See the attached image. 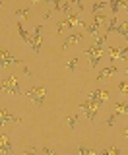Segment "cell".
Masks as SVG:
<instances>
[{"instance_id":"6da1fadb","label":"cell","mask_w":128,"mask_h":155,"mask_svg":"<svg viewBox=\"0 0 128 155\" xmlns=\"http://www.w3.org/2000/svg\"><path fill=\"white\" fill-rule=\"evenodd\" d=\"M25 95L33 101L35 107H43L45 105V95H47V89L43 85H35V87H29L25 91Z\"/></svg>"},{"instance_id":"7a4b0ae2","label":"cell","mask_w":128,"mask_h":155,"mask_svg":"<svg viewBox=\"0 0 128 155\" xmlns=\"http://www.w3.org/2000/svg\"><path fill=\"white\" fill-rule=\"evenodd\" d=\"M0 91H8L10 95H22V89H19V81H18V76L10 74L6 80L0 84Z\"/></svg>"},{"instance_id":"3957f363","label":"cell","mask_w":128,"mask_h":155,"mask_svg":"<svg viewBox=\"0 0 128 155\" xmlns=\"http://www.w3.org/2000/svg\"><path fill=\"white\" fill-rule=\"evenodd\" d=\"M41 33H43V25H37L33 29V33L29 35L27 45L33 48V52H41Z\"/></svg>"},{"instance_id":"277c9868","label":"cell","mask_w":128,"mask_h":155,"mask_svg":"<svg viewBox=\"0 0 128 155\" xmlns=\"http://www.w3.org/2000/svg\"><path fill=\"white\" fill-rule=\"evenodd\" d=\"M80 110L82 113H86V116H87V120H89V122H93V120L97 118V107L91 103V101H82L80 103Z\"/></svg>"},{"instance_id":"5b68a950","label":"cell","mask_w":128,"mask_h":155,"mask_svg":"<svg viewBox=\"0 0 128 155\" xmlns=\"http://www.w3.org/2000/svg\"><path fill=\"white\" fill-rule=\"evenodd\" d=\"M111 97V93L107 89H93L87 93V101H91V103H103V101H107Z\"/></svg>"},{"instance_id":"8992f818","label":"cell","mask_w":128,"mask_h":155,"mask_svg":"<svg viewBox=\"0 0 128 155\" xmlns=\"http://www.w3.org/2000/svg\"><path fill=\"white\" fill-rule=\"evenodd\" d=\"M2 51H4V48L2 47H0V70H4V68H6V66H18V64H22V58H14V56H2Z\"/></svg>"},{"instance_id":"52a82bcc","label":"cell","mask_w":128,"mask_h":155,"mask_svg":"<svg viewBox=\"0 0 128 155\" xmlns=\"http://www.w3.org/2000/svg\"><path fill=\"white\" fill-rule=\"evenodd\" d=\"M6 122H22V118H19V116H14V114H10L6 109H2V107H0V128H2L4 124Z\"/></svg>"},{"instance_id":"ba28073f","label":"cell","mask_w":128,"mask_h":155,"mask_svg":"<svg viewBox=\"0 0 128 155\" xmlns=\"http://www.w3.org/2000/svg\"><path fill=\"white\" fill-rule=\"evenodd\" d=\"M116 70H119V68H116L115 64L103 68L99 74H97V81H107V80H111V76H113V74H116Z\"/></svg>"},{"instance_id":"9c48e42d","label":"cell","mask_w":128,"mask_h":155,"mask_svg":"<svg viewBox=\"0 0 128 155\" xmlns=\"http://www.w3.org/2000/svg\"><path fill=\"white\" fill-rule=\"evenodd\" d=\"M12 142L6 134H0V153H6V155H12Z\"/></svg>"},{"instance_id":"30bf717a","label":"cell","mask_w":128,"mask_h":155,"mask_svg":"<svg viewBox=\"0 0 128 155\" xmlns=\"http://www.w3.org/2000/svg\"><path fill=\"white\" fill-rule=\"evenodd\" d=\"M82 39H83V33H80V31H78V33H70V35L64 39V43H62V51H66V48L70 45H74V43H80Z\"/></svg>"},{"instance_id":"8fae6325","label":"cell","mask_w":128,"mask_h":155,"mask_svg":"<svg viewBox=\"0 0 128 155\" xmlns=\"http://www.w3.org/2000/svg\"><path fill=\"white\" fill-rule=\"evenodd\" d=\"M78 21H80V14H78V12H70V14H68V18L64 19L62 23L66 27H74V25H78Z\"/></svg>"},{"instance_id":"7c38bea8","label":"cell","mask_w":128,"mask_h":155,"mask_svg":"<svg viewBox=\"0 0 128 155\" xmlns=\"http://www.w3.org/2000/svg\"><path fill=\"white\" fill-rule=\"evenodd\" d=\"M116 33H119L120 37H124L126 41H128V19L126 21H122V23H119V25H116V29H115Z\"/></svg>"},{"instance_id":"4fadbf2b","label":"cell","mask_w":128,"mask_h":155,"mask_svg":"<svg viewBox=\"0 0 128 155\" xmlns=\"http://www.w3.org/2000/svg\"><path fill=\"white\" fill-rule=\"evenodd\" d=\"M78 64H80V58H78V56H74V58H70L68 62H64V68H66L68 72H76Z\"/></svg>"},{"instance_id":"5bb4252c","label":"cell","mask_w":128,"mask_h":155,"mask_svg":"<svg viewBox=\"0 0 128 155\" xmlns=\"http://www.w3.org/2000/svg\"><path fill=\"white\" fill-rule=\"evenodd\" d=\"M109 58H111V62L120 60V47H111L109 48Z\"/></svg>"},{"instance_id":"9a60e30c","label":"cell","mask_w":128,"mask_h":155,"mask_svg":"<svg viewBox=\"0 0 128 155\" xmlns=\"http://www.w3.org/2000/svg\"><path fill=\"white\" fill-rule=\"evenodd\" d=\"M80 155H99V151H95V149H91V147H87L86 143H80Z\"/></svg>"},{"instance_id":"2e32d148","label":"cell","mask_w":128,"mask_h":155,"mask_svg":"<svg viewBox=\"0 0 128 155\" xmlns=\"http://www.w3.org/2000/svg\"><path fill=\"white\" fill-rule=\"evenodd\" d=\"M101 52H103V48L101 47H95V45H91V47H87L86 48V56H95V54H101Z\"/></svg>"},{"instance_id":"e0dca14e","label":"cell","mask_w":128,"mask_h":155,"mask_svg":"<svg viewBox=\"0 0 128 155\" xmlns=\"http://www.w3.org/2000/svg\"><path fill=\"white\" fill-rule=\"evenodd\" d=\"M105 19H107V16H105L103 12H97V14H93V25H95V27H99L101 23L105 21Z\"/></svg>"},{"instance_id":"ac0fdd59","label":"cell","mask_w":128,"mask_h":155,"mask_svg":"<svg viewBox=\"0 0 128 155\" xmlns=\"http://www.w3.org/2000/svg\"><path fill=\"white\" fill-rule=\"evenodd\" d=\"M18 31H19V35H22V39L27 43L29 41V31H25V27H23V23L19 21V19H18Z\"/></svg>"},{"instance_id":"d6986e66","label":"cell","mask_w":128,"mask_h":155,"mask_svg":"<svg viewBox=\"0 0 128 155\" xmlns=\"http://www.w3.org/2000/svg\"><path fill=\"white\" fill-rule=\"evenodd\" d=\"M86 31H87V35H91V37H99V27H95L93 23H87V27H86Z\"/></svg>"},{"instance_id":"ffe728a7","label":"cell","mask_w":128,"mask_h":155,"mask_svg":"<svg viewBox=\"0 0 128 155\" xmlns=\"http://www.w3.org/2000/svg\"><path fill=\"white\" fill-rule=\"evenodd\" d=\"M109 6H111V18H116V12H119V8H120V2L119 0H111Z\"/></svg>"},{"instance_id":"44dd1931","label":"cell","mask_w":128,"mask_h":155,"mask_svg":"<svg viewBox=\"0 0 128 155\" xmlns=\"http://www.w3.org/2000/svg\"><path fill=\"white\" fill-rule=\"evenodd\" d=\"M80 122V114H72V116H68V128L74 130L76 128V124Z\"/></svg>"},{"instance_id":"7402d4cb","label":"cell","mask_w":128,"mask_h":155,"mask_svg":"<svg viewBox=\"0 0 128 155\" xmlns=\"http://www.w3.org/2000/svg\"><path fill=\"white\" fill-rule=\"evenodd\" d=\"M107 6H109L107 2H95V4L91 6V12H93V14H97V12H103V10H105Z\"/></svg>"},{"instance_id":"603a6c76","label":"cell","mask_w":128,"mask_h":155,"mask_svg":"<svg viewBox=\"0 0 128 155\" xmlns=\"http://www.w3.org/2000/svg\"><path fill=\"white\" fill-rule=\"evenodd\" d=\"M116 25H119V19H116V18H111L109 25H107V35H111V33L116 29Z\"/></svg>"},{"instance_id":"cb8c5ba5","label":"cell","mask_w":128,"mask_h":155,"mask_svg":"<svg viewBox=\"0 0 128 155\" xmlns=\"http://www.w3.org/2000/svg\"><path fill=\"white\" fill-rule=\"evenodd\" d=\"M29 12H31V8H29V6H23V8L16 10V16H19V18H27Z\"/></svg>"},{"instance_id":"d4e9b609","label":"cell","mask_w":128,"mask_h":155,"mask_svg":"<svg viewBox=\"0 0 128 155\" xmlns=\"http://www.w3.org/2000/svg\"><path fill=\"white\" fill-rule=\"evenodd\" d=\"M107 39H109V35H107V33H105V35H99V37L95 39V43H93V45H95V47H101V48H103V45L107 43Z\"/></svg>"},{"instance_id":"484cf974","label":"cell","mask_w":128,"mask_h":155,"mask_svg":"<svg viewBox=\"0 0 128 155\" xmlns=\"http://www.w3.org/2000/svg\"><path fill=\"white\" fill-rule=\"evenodd\" d=\"M119 91L120 93H128V80H122V81H119Z\"/></svg>"},{"instance_id":"4316f807","label":"cell","mask_w":128,"mask_h":155,"mask_svg":"<svg viewBox=\"0 0 128 155\" xmlns=\"http://www.w3.org/2000/svg\"><path fill=\"white\" fill-rule=\"evenodd\" d=\"M70 8H72V4H70V2H60V12H64L66 16L70 14Z\"/></svg>"},{"instance_id":"83f0119b","label":"cell","mask_w":128,"mask_h":155,"mask_svg":"<svg viewBox=\"0 0 128 155\" xmlns=\"http://www.w3.org/2000/svg\"><path fill=\"white\" fill-rule=\"evenodd\" d=\"M99 62H101V54H95V56H91V58H89V66H91V68H95L97 64H99Z\"/></svg>"},{"instance_id":"f1b7e54d","label":"cell","mask_w":128,"mask_h":155,"mask_svg":"<svg viewBox=\"0 0 128 155\" xmlns=\"http://www.w3.org/2000/svg\"><path fill=\"white\" fill-rule=\"evenodd\" d=\"M52 18H55V16H52V10H47V12L43 14V19H45V21H51Z\"/></svg>"},{"instance_id":"f546056e","label":"cell","mask_w":128,"mask_h":155,"mask_svg":"<svg viewBox=\"0 0 128 155\" xmlns=\"http://www.w3.org/2000/svg\"><path fill=\"white\" fill-rule=\"evenodd\" d=\"M109 153H111V155H122V151H120V149H119V147H116V145H111V149H109Z\"/></svg>"},{"instance_id":"4dcf8cb0","label":"cell","mask_w":128,"mask_h":155,"mask_svg":"<svg viewBox=\"0 0 128 155\" xmlns=\"http://www.w3.org/2000/svg\"><path fill=\"white\" fill-rule=\"evenodd\" d=\"M115 120H116V114H115V113H113V114L109 116V118H107V120H105V122H107V126H113V124H115Z\"/></svg>"},{"instance_id":"1f68e13d","label":"cell","mask_w":128,"mask_h":155,"mask_svg":"<svg viewBox=\"0 0 128 155\" xmlns=\"http://www.w3.org/2000/svg\"><path fill=\"white\" fill-rule=\"evenodd\" d=\"M43 153L45 155H56V151H52V149H49V147H43Z\"/></svg>"},{"instance_id":"d6a6232c","label":"cell","mask_w":128,"mask_h":155,"mask_svg":"<svg viewBox=\"0 0 128 155\" xmlns=\"http://www.w3.org/2000/svg\"><path fill=\"white\" fill-rule=\"evenodd\" d=\"M23 74H25V76H33V72H31V68H27V66H23Z\"/></svg>"},{"instance_id":"836d02e7","label":"cell","mask_w":128,"mask_h":155,"mask_svg":"<svg viewBox=\"0 0 128 155\" xmlns=\"http://www.w3.org/2000/svg\"><path fill=\"white\" fill-rule=\"evenodd\" d=\"M99 155H111V153H109V149H107V147H103L101 151H99Z\"/></svg>"},{"instance_id":"e575fe53","label":"cell","mask_w":128,"mask_h":155,"mask_svg":"<svg viewBox=\"0 0 128 155\" xmlns=\"http://www.w3.org/2000/svg\"><path fill=\"white\" fill-rule=\"evenodd\" d=\"M120 8H124L126 12H128V0H126V2H120Z\"/></svg>"},{"instance_id":"d590c367","label":"cell","mask_w":128,"mask_h":155,"mask_svg":"<svg viewBox=\"0 0 128 155\" xmlns=\"http://www.w3.org/2000/svg\"><path fill=\"white\" fill-rule=\"evenodd\" d=\"M122 136H124V138L128 140V128H124V130H122Z\"/></svg>"},{"instance_id":"8d00e7d4","label":"cell","mask_w":128,"mask_h":155,"mask_svg":"<svg viewBox=\"0 0 128 155\" xmlns=\"http://www.w3.org/2000/svg\"><path fill=\"white\" fill-rule=\"evenodd\" d=\"M124 78H128V70H126V74H124Z\"/></svg>"}]
</instances>
